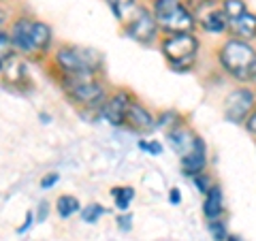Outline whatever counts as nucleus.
I'll list each match as a JSON object with an SVG mask.
<instances>
[{"label":"nucleus","instance_id":"1","mask_svg":"<svg viewBox=\"0 0 256 241\" xmlns=\"http://www.w3.org/2000/svg\"><path fill=\"white\" fill-rule=\"evenodd\" d=\"M54 82L79 116L92 118L90 122L98 120L100 105L109 94L105 75H58L54 77Z\"/></svg>","mask_w":256,"mask_h":241},{"label":"nucleus","instance_id":"2","mask_svg":"<svg viewBox=\"0 0 256 241\" xmlns=\"http://www.w3.org/2000/svg\"><path fill=\"white\" fill-rule=\"evenodd\" d=\"M52 77L58 75H105V56L94 47L75 43L54 45L50 58L45 60Z\"/></svg>","mask_w":256,"mask_h":241},{"label":"nucleus","instance_id":"3","mask_svg":"<svg viewBox=\"0 0 256 241\" xmlns=\"http://www.w3.org/2000/svg\"><path fill=\"white\" fill-rule=\"evenodd\" d=\"M220 68L239 84H252L256 73V47L250 41L226 36L218 47Z\"/></svg>","mask_w":256,"mask_h":241},{"label":"nucleus","instance_id":"4","mask_svg":"<svg viewBox=\"0 0 256 241\" xmlns=\"http://www.w3.org/2000/svg\"><path fill=\"white\" fill-rule=\"evenodd\" d=\"M158 47L162 58L175 73H188L196 66L201 38L194 32H175V34H160Z\"/></svg>","mask_w":256,"mask_h":241},{"label":"nucleus","instance_id":"5","mask_svg":"<svg viewBox=\"0 0 256 241\" xmlns=\"http://www.w3.org/2000/svg\"><path fill=\"white\" fill-rule=\"evenodd\" d=\"M150 11L154 15L158 28L162 34H175V32H194L196 18L186 6L184 0H152Z\"/></svg>","mask_w":256,"mask_h":241},{"label":"nucleus","instance_id":"6","mask_svg":"<svg viewBox=\"0 0 256 241\" xmlns=\"http://www.w3.org/2000/svg\"><path fill=\"white\" fill-rule=\"evenodd\" d=\"M120 26H122L124 36H128L130 41L139 43V45H154L160 38V28L154 20V15L150 11V6L139 4V9L134 11L124 24H120Z\"/></svg>","mask_w":256,"mask_h":241},{"label":"nucleus","instance_id":"7","mask_svg":"<svg viewBox=\"0 0 256 241\" xmlns=\"http://www.w3.org/2000/svg\"><path fill=\"white\" fill-rule=\"evenodd\" d=\"M256 109V90L252 86L235 88L233 92L226 94L224 98V120L230 124H242L246 118Z\"/></svg>","mask_w":256,"mask_h":241},{"label":"nucleus","instance_id":"8","mask_svg":"<svg viewBox=\"0 0 256 241\" xmlns=\"http://www.w3.org/2000/svg\"><path fill=\"white\" fill-rule=\"evenodd\" d=\"M134 98V94L126 88H116V90H109L105 102L100 105L98 111V120H105L109 126L114 128H124V118L130 100Z\"/></svg>","mask_w":256,"mask_h":241},{"label":"nucleus","instance_id":"9","mask_svg":"<svg viewBox=\"0 0 256 241\" xmlns=\"http://www.w3.org/2000/svg\"><path fill=\"white\" fill-rule=\"evenodd\" d=\"M0 82H2L4 88H9V90H13V92H28L32 88L28 60L22 58V56H13L11 60H6L4 66H2Z\"/></svg>","mask_w":256,"mask_h":241},{"label":"nucleus","instance_id":"10","mask_svg":"<svg viewBox=\"0 0 256 241\" xmlns=\"http://www.w3.org/2000/svg\"><path fill=\"white\" fill-rule=\"evenodd\" d=\"M30 62H45L54 50V28L43 20H32L30 28Z\"/></svg>","mask_w":256,"mask_h":241},{"label":"nucleus","instance_id":"11","mask_svg":"<svg viewBox=\"0 0 256 241\" xmlns=\"http://www.w3.org/2000/svg\"><path fill=\"white\" fill-rule=\"evenodd\" d=\"M32 15L28 13H18V15H11L9 20V26H6V34H9L11 43L15 47V54L22 56V58L30 60V28H32Z\"/></svg>","mask_w":256,"mask_h":241},{"label":"nucleus","instance_id":"12","mask_svg":"<svg viewBox=\"0 0 256 241\" xmlns=\"http://www.w3.org/2000/svg\"><path fill=\"white\" fill-rule=\"evenodd\" d=\"M124 128H128L134 134H148L156 128V116L143 105V102L134 96L128 105L126 118H124Z\"/></svg>","mask_w":256,"mask_h":241},{"label":"nucleus","instance_id":"13","mask_svg":"<svg viewBox=\"0 0 256 241\" xmlns=\"http://www.w3.org/2000/svg\"><path fill=\"white\" fill-rule=\"evenodd\" d=\"M180 168L186 178H194V175L203 173L207 168V143L198 141L188 154L180 156Z\"/></svg>","mask_w":256,"mask_h":241},{"label":"nucleus","instance_id":"14","mask_svg":"<svg viewBox=\"0 0 256 241\" xmlns=\"http://www.w3.org/2000/svg\"><path fill=\"white\" fill-rule=\"evenodd\" d=\"M203 216L205 220H220L224 214H226V205H224V192L220 184H212V188L203 194Z\"/></svg>","mask_w":256,"mask_h":241},{"label":"nucleus","instance_id":"15","mask_svg":"<svg viewBox=\"0 0 256 241\" xmlns=\"http://www.w3.org/2000/svg\"><path fill=\"white\" fill-rule=\"evenodd\" d=\"M228 36L235 38H244V41H254L256 38V13H252L248 9L246 13H242L239 18L228 22Z\"/></svg>","mask_w":256,"mask_h":241},{"label":"nucleus","instance_id":"16","mask_svg":"<svg viewBox=\"0 0 256 241\" xmlns=\"http://www.w3.org/2000/svg\"><path fill=\"white\" fill-rule=\"evenodd\" d=\"M196 26L201 28L203 32H207V34H220L222 36V34H226L228 32V20H226V15L220 11V6H216V9L198 15Z\"/></svg>","mask_w":256,"mask_h":241},{"label":"nucleus","instance_id":"17","mask_svg":"<svg viewBox=\"0 0 256 241\" xmlns=\"http://www.w3.org/2000/svg\"><path fill=\"white\" fill-rule=\"evenodd\" d=\"M79 210H82V200L75 194H60L56 198V214L60 220H70L79 214Z\"/></svg>","mask_w":256,"mask_h":241},{"label":"nucleus","instance_id":"18","mask_svg":"<svg viewBox=\"0 0 256 241\" xmlns=\"http://www.w3.org/2000/svg\"><path fill=\"white\" fill-rule=\"evenodd\" d=\"M184 122H186V118H184L178 109H164L162 114L156 116V128L158 130H162L164 134H169L173 128H178Z\"/></svg>","mask_w":256,"mask_h":241},{"label":"nucleus","instance_id":"19","mask_svg":"<svg viewBox=\"0 0 256 241\" xmlns=\"http://www.w3.org/2000/svg\"><path fill=\"white\" fill-rule=\"evenodd\" d=\"M111 13L118 20V24H124L130 15L139 9V0H107Z\"/></svg>","mask_w":256,"mask_h":241},{"label":"nucleus","instance_id":"20","mask_svg":"<svg viewBox=\"0 0 256 241\" xmlns=\"http://www.w3.org/2000/svg\"><path fill=\"white\" fill-rule=\"evenodd\" d=\"M109 196L114 200L118 212H128V207L134 200V188L132 186H116L109 190Z\"/></svg>","mask_w":256,"mask_h":241},{"label":"nucleus","instance_id":"21","mask_svg":"<svg viewBox=\"0 0 256 241\" xmlns=\"http://www.w3.org/2000/svg\"><path fill=\"white\" fill-rule=\"evenodd\" d=\"M218 6H220V11L226 15L228 22L235 20V18H239L242 13L248 11V2H246V0H220Z\"/></svg>","mask_w":256,"mask_h":241},{"label":"nucleus","instance_id":"22","mask_svg":"<svg viewBox=\"0 0 256 241\" xmlns=\"http://www.w3.org/2000/svg\"><path fill=\"white\" fill-rule=\"evenodd\" d=\"M105 214H107V210L100 203H90V205H86L79 210V218H82V222H86V224H96Z\"/></svg>","mask_w":256,"mask_h":241},{"label":"nucleus","instance_id":"23","mask_svg":"<svg viewBox=\"0 0 256 241\" xmlns=\"http://www.w3.org/2000/svg\"><path fill=\"white\" fill-rule=\"evenodd\" d=\"M184 2H186V6L192 11V15L198 18V15H203L207 11L216 9V6L220 4V0H184Z\"/></svg>","mask_w":256,"mask_h":241},{"label":"nucleus","instance_id":"24","mask_svg":"<svg viewBox=\"0 0 256 241\" xmlns=\"http://www.w3.org/2000/svg\"><path fill=\"white\" fill-rule=\"evenodd\" d=\"M207 228H210V235L214 237V241H224L228 237V226L222 218L220 220H210L207 222Z\"/></svg>","mask_w":256,"mask_h":241},{"label":"nucleus","instance_id":"25","mask_svg":"<svg viewBox=\"0 0 256 241\" xmlns=\"http://www.w3.org/2000/svg\"><path fill=\"white\" fill-rule=\"evenodd\" d=\"M13 56H18V54H15V47H13L11 38H9V34H6V30H4L2 34H0V60L6 62V60H11Z\"/></svg>","mask_w":256,"mask_h":241},{"label":"nucleus","instance_id":"26","mask_svg":"<svg viewBox=\"0 0 256 241\" xmlns=\"http://www.w3.org/2000/svg\"><path fill=\"white\" fill-rule=\"evenodd\" d=\"M137 146H139V150H143L150 156H160L162 154V143L156 141V139H139Z\"/></svg>","mask_w":256,"mask_h":241},{"label":"nucleus","instance_id":"27","mask_svg":"<svg viewBox=\"0 0 256 241\" xmlns=\"http://www.w3.org/2000/svg\"><path fill=\"white\" fill-rule=\"evenodd\" d=\"M192 180V184L196 186V190L201 192V194H205L207 190L212 188V184H214V180L207 175V171H203V173H198V175H194V178H190Z\"/></svg>","mask_w":256,"mask_h":241},{"label":"nucleus","instance_id":"28","mask_svg":"<svg viewBox=\"0 0 256 241\" xmlns=\"http://www.w3.org/2000/svg\"><path fill=\"white\" fill-rule=\"evenodd\" d=\"M38 184H41V188H43V190H52V188H56V186L60 184V173H58V171H50V173H45Z\"/></svg>","mask_w":256,"mask_h":241},{"label":"nucleus","instance_id":"29","mask_svg":"<svg viewBox=\"0 0 256 241\" xmlns=\"http://www.w3.org/2000/svg\"><path fill=\"white\" fill-rule=\"evenodd\" d=\"M36 224V220H34V210H28L26 212V218H24V222L18 226V235H24V232H28L32 226Z\"/></svg>","mask_w":256,"mask_h":241},{"label":"nucleus","instance_id":"30","mask_svg":"<svg viewBox=\"0 0 256 241\" xmlns=\"http://www.w3.org/2000/svg\"><path fill=\"white\" fill-rule=\"evenodd\" d=\"M116 220H118V228H120V230L126 232V230L132 228V214H130V212H122Z\"/></svg>","mask_w":256,"mask_h":241},{"label":"nucleus","instance_id":"31","mask_svg":"<svg viewBox=\"0 0 256 241\" xmlns=\"http://www.w3.org/2000/svg\"><path fill=\"white\" fill-rule=\"evenodd\" d=\"M47 216H50V203L47 200H41V203L36 205V212H34V220L36 222H45Z\"/></svg>","mask_w":256,"mask_h":241},{"label":"nucleus","instance_id":"32","mask_svg":"<svg viewBox=\"0 0 256 241\" xmlns=\"http://www.w3.org/2000/svg\"><path fill=\"white\" fill-rule=\"evenodd\" d=\"M244 126H246V130L250 132V134H254L256 136V109L252 111L250 116L246 118V122H244Z\"/></svg>","mask_w":256,"mask_h":241},{"label":"nucleus","instance_id":"33","mask_svg":"<svg viewBox=\"0 0 256 241\" xmlns=\"http://www.w3.org/2000/svg\"><path fill=\"white\" fill-rule=\"evenodd\" d=\"M9 20H11V13L0 6V34H2V32L6 30V26H9Z\"/></svg>","mask_w":256,"mask_h":241},{"label":"nucleus","instance_id":"34","mask_svg":"<svg viewBox=\"0 0 256 241\" xmlns=\"http://www.w3.org/2000/svg\"><path fill=\"white\" fill-rule=\"evenodd\" d=\"M169 203L171 205H180L182 203V192H180V188H171L169 190Z\"/></svg>","mask_w":256,"mask_h":241},{"label":"nucleus","instance_id":"35","mask_svg":"<svg viewBox=\"0 0 256 241\" xmlns=\"http://www.w3.org/2000/svg\"><path fill=\"white\" fill-rule=\"evenodd\" d=\"M38 120H41L43 124H50L52 122V116L50 114H38Z\"/></svg>","mask_w":256,"mask_h":241},{"label":"nucleus","instance_id":"36","mask_svg":"<svg viewBox=\"0 0 256 241\" xmlns=\"http://www.w3.org/2000/svg\"><path fill=\"white\" fill-rule=\"evenodd\" d=\"M224 241H244L242 237H239V235H230V232H228V237L226 239H224Z\"/></svg>","mask_w":256,"mask_h":241},{"label":"nucleus","instance_id":"37","mask_svg":"<svg viewBox=\"0 0 256 241\" xmlns=\"http://www.w3.org/2000/svg\"><path fill=\"white\" fill-rule=\"evenodd\" d=\"M252 88H254V90H256V73H254V79H252V84H250Z\"/></svg>","mask_w":256,"mask_h":241},{"label":"nucleus","instance_id":"38","mask_svg":"<svg viewBox=\"0 0 256 241\" xmlns=\"http://www.w3.org/2000/svg\"><path fill=\"white\" fill-rule=\"evenodd\" d=\"M2 66H4V62H2V60H0V75H2Z\"/></svg>","mask_w":256,"mask_h":241}]
</instances>
